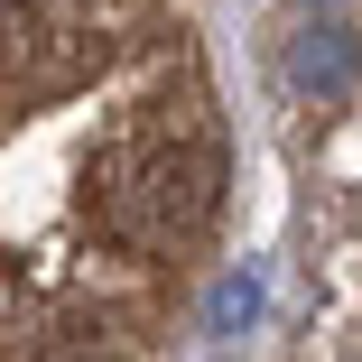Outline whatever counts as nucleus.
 <instances>
[{
	"instance_id": "f257e3e1",
	"label": "nucleus",
	"mask_w": 362,
	"mask_h": 362,
	"mask_svg": "<svg viewBox=\"0 0 362 362\" xmlns=\"http://www.w3.org/2000/svg\"><path fill=\"white\" fill-rule=\"evenodd\" d=\"M130 195L149 204V223L177 242V233H195L214 204H223V149L214 139H186V149H158L149 168L130 177Z\"/></svg>"
},
{
	"instance_id": "f03ea898",
	"label": "nucleus",
	"mask_w": 362,
	"mask_h": 362,
	"mask_svg": "<svg viewBox=\"0 0 362 362\" xmlns=\"http://www.w3.org/2000/svg\"><path fill=\"white\" fill-rule=\"evenodd\" d=\"M353 65H362V28L316 19V28H298V47H288V84L298 93H344Z\"/></svg>"
},
{
	"instance_id": "7ed1b4c3",
	"label": "nucleus",
	"mask_w": 362,
	"mask_h": 362,
	"mask_svg": "<svg viewBox=\"0 0 362 362\" xmlns=\"http://www.w3.org/2000/svg\"><path fill=\"white\" fill-rule=\"evenodd\" d=\"M251 307H260V288H251V279H233L223 298H214V325H251Z\"/></svg>"
},
{
	"instance_id": "20e7f679",
	"label": "nucleus",
	"mask_w": 362,
	"mask_h": 362,
	"mask_svg": "<svg viewBox=\"0 0 362 362\" xmlns=\"http://www.w3.org/2000/svg\"><path fill=\"white\" fill-rule=\"evenodd\" d=\"M37 362H93V344H47Z\"/></svg>"
}]
</instances>
